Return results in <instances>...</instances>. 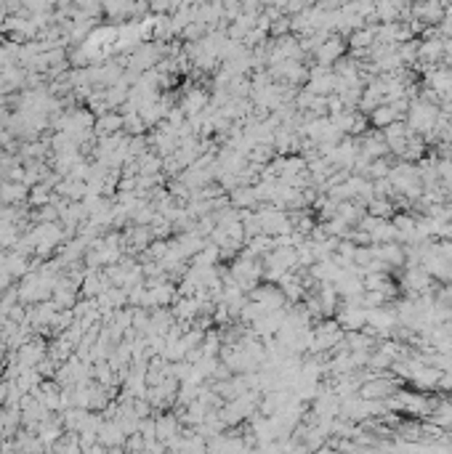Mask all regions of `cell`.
Segmentation results:
<instances>
[{"instance_id":"cell-1","label":"cell","mask_w":452,"mask_h":454,"mask_svg":"<svg viewBox=\"0 0 452 454\" xmlns=\"http://www.w3.org/2000/svg\"><path fill=\"white\" fill-rule=\"evenodd\" d=\"M394 117H397V112H394V109H388V106H383V109H378V112L373 115V122H375V125H388Z\"/></svg>"}]
</instances>
